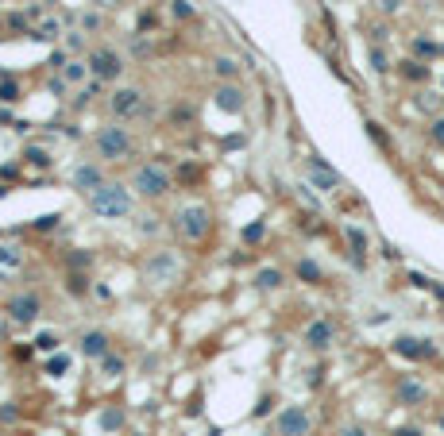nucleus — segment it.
<instances>
[{
    "mask_svg": "<svg viewBox=\"0 0 444 436\" xmlns=\"http://www.w3.org/2000/svg\"><path fill=\"white\" fill-rule=\"evenodd\" d=\"M89 209H93L101 220H124L128 212H131V186L104 182L101 189L89 193Z\"/></svg>",
    "mask_w": 444,
    "mask_h": 436,
    "instance_id": "f257e3e1",
    "label": "nucleus"
},
{
    "mask_svg": "<svg viewBox=\"0 0 444 436\" xmlns=\"http://www.w3.org/2000/svg\"><path fill=\"white\" fill-rule=\"evenodd\" d=\"M170 228H174L182 240H190V243H201L205 236H209V228H212V212H209V205H182V209L170 217Z\"/></svg>",
    "mask_w": 444,
    "mask_h": 436,
    "instance_id": "f03ea898",
    "label": "nucleus"
},
{
    "mask_svg": "<svg viewBox=\"0 0 444 436\" xmlns=\"http://www.w3.org/2000/svg\"><path fill=\"white\" fill-rule=\"evenodd\" d=\"M131 189H136L139 197H147V201H162V197L174 189V182H170V174H167L162 162H147V166H136Z\"/></svg>",
    "mask_w": 444,
    "mask_h": 436,
    "instance_id": "7ed1b4c3",
    "label": "nucleus"
},
{
    "mask_svg": "<svg viewBox=\"0 0 444 436\" xmlns=\"http://www.w3.org/2000/svg\"><path fill=\"white\" fill-rule=\"evenodd\" d=\"M93 147H97V159H101V162H124L136 143H131V131H128V128L104 124L101 131H97Z\"/></svg>",
    "mask_w": 444,
    "mask_h": 436,
    "instance_id": "20e7f679",
    "label": "nucleus"
},
{
    "mask_svg": "<svg viewBox=\"0 0 444 436\" xmlns=\"http://www.w3.org/2000/svg\"><path fill=\"white\" fill-rule=\"evenodd\" d=\"M178 270H182V262H178L174 251H155V255H147V262H143V278L151 286H170L178 278Z\"/></svg>",
    "mask_w": 444,
    "mask_h": 436,
    "instance_id": "39448f33",
    "label": "nucleus"
},
{
    "mask_svg": "<svg viewBox=\"0 0 444 436\" xmlns=\"http://www.w3.org/2000/svg\"><path fill=\"white\" fill-rule=\"evenodd\" d=\"M85 62H89V73H93L97 81H120V73H124V54H116L112 47L89 51Z\"/></svg>",
    "mask_w": 444,
    "mask_h": 436,
    "instance_id": "423d86ee",
    "label": "nucleus"
},
{
    "mask_svg": "<svg viewBox=\"0 0 444 436\" xmlns=\"http://www.w3.org/2000/svg\"><path fill=\"white\" fill-rule=\"evenodd\" d=\"M4 313H8L12 325H35L39 313H43V301H39L31 290H23V293H12V298H8Z\"/></svg>",
    "mask_w": 444,
    "mask_h": 436,
    "instance_id": "0eeeda50",
    "label": "nucleus"
},
{
    "mask_svg": "<svg viewBox=\"0 0 444 436\" xmlns=\"http://www.w3.org/2000/svg\"><path fill=\"white\" fill-rule=\"evenodd\" d=\"M275 432L278 436H309L313 432V417H309L306 406H286L275 421Z\"/></svg>",
    "mask_w": 444,
    "mask_h": 436,
    "instance_id": "6e6552de",
    "label": "nucleus"
},
{
    "mask_svg": "<svg viewBox=\"0 0 444 436\" xmlns=\"http://www.w3.org/2000/svg\"><path fill=\"white\" fill-rule=\"evenodd\" d=\"M306 178H309V186H313V189H320V193H336V189L344 186L340 174H336L320 155H309V159H306Z\"/></svg>",
    "mask_w": 444,
    "mask_h": 436,
    "instance_id": "1a4fd4ad",
    "label": "nucleus"
},
{
    "mask_svg": "<svg viewBox=\"0 0 444 436\" xmlns=\"http://www.w3.org/2000/svg\"><path fill=\"white\" fill-rule=\"evenodd\" d=\"M390 348H394V356L414 359V363H425V359H437V356H440L437 344H433V340H421V336H398Z\"/></svg>",
    "mask_w": 444,
    "mask_h": 436,
    "instance_id": "9d476101",
    "label": "nucleus"
},
{
    "mask_svg": "<svg viewBox=\"0 0 444 436\" xmlns=\"http://www.w3.org/2000/svg\"><path fill=\"white\" fill-rule=\"evenodd\" d=\"M394 401L406 406V409H421L425 401H429V386H425L421 378H414V375H402L398 382H394Z\"/></svg>",
    "mask_w": 444,
    "mask_h": 436,
    "instance_id": "9b49d317",
    "label": "nucleus"
},
{
    "mask_svg": "<svg viewBox=\"0 0 444 436\" xmlns=\"http://www.w3.org/2000/svg\"><path fill=\"white\" fill-rule=\"evenodd\" d=\"M109 112L116 120H124V116H136V112H143V89H136V85H120L116 93L109 97Z\"/></svg>",
    "mask_w": 444,
    "mask_h": 436,
    "instance_id": "f8f14e48",
    "label": "nucleus"
},
{
    "mask_svg": "<svg viewBox=\"0 0 444 436\" xmlns=\"http://www.w3.org/2000/svg\"><path fill=\"white\" fill-rule=\"evenodd\" d=\"M301 340H306V348H313V351H328V348L336 344V328H332V320H325V317L309 320L306 332H301Z\"/></svg>",
    "mask_w": 444,
    "mask_h": 436,
    "instance_id": "ddd939ff",
    "label": "nucleus"
},
{
    "mask_svg": "<svg viewBox=\"0 0 444 436\" xmlns=\"http://www.w3.org/2000/svg\"><path fill=\"white\" fill-rule=\"evenodd\" d=\"M344 240H348V255L356 267H367V251H371V236L359 224H344Z\"/></svg>",
    "mask_w": 444,
    "mask_h": 436,
    "instance_id": "4468645a",
    "label": "nucleus"
},
{
    "mask_svg": "<svg viewBox=\"0 0 444 436\" xmlns=\"http://www.w3.org/2000/svg\"><path fill=\"white\" fill-rule=\"evenodd\" d=\"M70 186L73 189H81V193H93V189H101L104 186V174H101V166H93V162H78L73 166V174H70Z\"/></svg>",
    "mask_w": 444,
    "mask_h": 436,
    "instance_id": "2eb2a0df",
    "label": "nucleus"
},
{
    "mask_svg": "<svg viewBox=\"0 0 444 436\" xmlns=\"http://www.w3.org/2000/svg\"><path fill=\"white\" fill-rule=\"evenodd\" d=\"M212 101H217V109H224V112H244L248 97H244V89L236 85V81H224V85H217Z\"/></svg>",
    "mask_w": 444,
    "mask_h": 436,
    "instance_id": "dca6fc26",
    "label": "nucleus"
},
{
    "mask_svg": "<svg viewBox=\"0 0 444 436\" xmlns=\"http://www.w3.org/2000/svg\"><path fill=\"white\" fill-rule=\"evenodd\" d=\"M78 348H81V356H85V359H104V356H109V332L89 328V332H81Z\"/></svg>",
    "mask_w": 444,
    "mask_h": 436,
    "instance_id": "f3484780",
    "label": "nucleus"
},
{
    "mask_svg": "<svg viewBox=\"0 0 444 436\" xmlns=\"http://www.w3.org/2000/svg\"><path fill=\"white\" fill-rule=\"evenodd\" d=\"M444 54V47L437 43V39H429V35H414L409 39V59H417V62H437Z\"/></svg>",
    "mask_w": 444,
    "mask_h": 436,
    "instance_id": "a211bd4d",
    "label": "nucleus"
},
{
    "mask_svg": "<svg viewBox=\"0 0 444 436\" xmlns=\"http://www.w3.org/2000/svg\"><path fill=\"white\" fill-rule=\"evenodd\" d=\"M398 78L409 81V85H429L433 66H429V62H417V59H402V62H398Z\"/></svg>",
    "mask_w": 444,
    "mask_h": 436,
    "instance_id": "6ab92c4d",
    "label": "nucleus"
},
{
    "mask_svg": "<svg viewBox=\"0 0 444 436\" xmlns=\"http://www.w3.org/2000/svg\"><path fill=\"white\" fill-rule=\"evenodd\" d=\"M20 162H23V166H31V170H51V166H54V155L47 151V147L31 143V147H23Z\"/></svg>",
    "mask_w": 444,
    "mask_h": 436,
    "instance_id": "aec40b11",
    "label": "nucleus"
},
{
    "mask_svg": "<svg viewBox=\"0 0 444 436\" xmlns=\"http://www.w3.org/2000/svg\"><path fill=\"white\" fill-rule=\"evenodd\" d=\"M294 274H298V282H306V286H320V282H325V270H320L317 259H298Z\"/></svg>",
    "mask_w": 444,
    "mask_h": 436,
    "instance_id": "412c9836",
    "label": "nucleus"
},
{
    "mask_svg": "<svg viewBox=\"0 0 444 436\" xmlns=\"http://www.w3.org/2000/svg\"><path fill=\"white\" fill-rule=\"evenodd\" d=\"M62 35H66V31H62V20H43L35 31H31V39H39V43H59Z\"/></svg>",
    "mask_w": 444,
    "mask_h": 436,
    "instance_id": "4be33fe9",
    "label": "nucleus"
},
{
    "mask_svg": "<svg viewBox=\"0 0 444 436\" xmlns=\"http://www.w3.org/2000/svg\"><path fill=\"white\" fill-rule=\"evenodd\" d=\"M282 282H286V278H282V270H278V267H263L259 274H255V286H259V290H278Z\"/></svg>",
    "mask_w": 444,
    "mask_h": 436,
    "instance_id": "5701e85b",
    "label": "nucleus"
},
{
    "mask_svg": "<svg viewBox=\"0 0 444 436\" xmlns=\"http://www.w3.org/2000/svg\"><path fill=\"white\" fill-rule=\"evenodd\" d=\"M89 73V62H81V59H70L66 62V70H62V78H66V85H81V78Z\"/></svg>",
    "mask_w": 444,
    "mask_h": 436,
    "instance_id": "b1692460",
    "label": "nucleus"
},
{
    "mask_svg": "<svg viewBox=\"0 0 444 436\" xmlns=\"http://www.w3.org/2000/svg\"><path fill=\"white\" fill-rule=\"evenodd\" d=\"M364 128H367V139H371V143L379 147V151H386V155H390V135L383 131V124H379V120H367Z\"/></svg>",
    "mask_w": 444,
    "mask_h": 436,
    "instance_id": "393cba45",
    "label": "nucleus"
},
{
    "mask_svg": "<svg viewBox=\"0 0 444 436\" xmlns=\"http://www.w3.org/2000/svg\"><path fill=\"white\" fill-rule=\"evenodd\" d=\"M425 139H429L437 151H444V112H437V116L429 120V128H425Z\"/></svg>",
    "mask_w": 444,
    "mask_h": 436,
    "instance_id": "a878e982",
    "label": "nucleus"
},
{
    "mask_svg": "<svg viewBox=\"0 0 444 436\" xmlns=\"http://www.w3.org/2000/svg\"><path fill=\"white\" fill-rule=\"evenodd\" d=\"M367 62H371L375 73H390V54H386V47H367Z\"/></svg>",
    "mask_w": 444,
    "mask_h": 436,
    "instance_id": "bb28decb",
    "label": "nucleus"
},
{
    "mask_svg": "<svg viewBox=\"0 0 444 436\" xmlns=\"http://www.w3.org/2000/svg\"><path fill=\"white\" fill-rule=\"evenodd\" d=\"M20 97H23L20 81H16V78H0V104H16Z\"/></svg>",
    "mask_w": 444,
    "mask_h": 436,
    "instance_id": "cd10ccee",
    "label": "nucleus"
},
{
    "mask_svg": "<svg viewBox=\"0 0 444 436\" xmlns=\"http://www.w3.org/2000/svg\"><path fill=\"white\" fill-rule=\"evenodd\" d=\"M212 70H217L224 81H232V78H240V70H244V66L236 62V59H217V62H212Z\"/></svg>",
    "mask_w": 444,
    "mask_h": 436,
    "instance_id": "c85d7f7f",
    "label": "nucleus"
},
{
    "mask_svg": "<svg viewBox=\"0 0 444 436\" xmlns=\"http://www.w3.org/2000/svg\"><path fill=\"white\" fill-rule=\"evenodd\" d=\"M43 371H47V375H54V378H59V375H66V371H70V356L54 351V356L47 359V367H43Z\"/></svg>",
    "mask_w": 444,
    "mask_h": 436,
    "instance_id": "c756f323",
    "label": "nucleus"
},
{
    "mask_svg": "<svg viewBox=\"0 0 444 436\" xmlns=\"http://www.w3.org/2000/svg\"><path fill=\"white\" fill-rule=\"evenodd\" d=\"M66 290L81 298V293H89V278L81 274V270H70V278H66Z\"/></svg>",
    "mask_w": 444,
    "mask_h": 436,
    "instance_id": "7c9ffc66",
    "label": "nucleus"
},
{
    "mask_svg": "<svg viewBox=\"0 0 444 436\" xmlns=\"http://www.w3.org/2000/svg\"><path fill=\"white\" fill-rule=\"evenodd\" d=\"M31 344H35L39 351H59V344H62V340H59V332H51V328H47V332H39Z\"/></svg>",
    "mask_w": 444,
    "mask_h": 436,
    "instance_id": "2f4dec72",
    "label": "nucleus"
},
{
    "mask_svg": "<svg viewBox=\"0 0 444 436\" xmlns=\"http://www.w3.org/2000/svg\"><path fill=\"white\" fill-rule=\"evenodd\" d=\"M101 371H104V375H112V378H120V375H124V359L109 351V356L101 359Z\"/></svg>",
    "mask_w": 444,
    "mask_h": 436,
    "instance_id": "473e14b6",
    "label": "nucleus"
},
{
    "mask_svg": "<svg viewBox=\"0 0 444 436\" xmlns=\"http://www.w3.org/2000/svg\"><path fill=\"white\" fill-rule=\"evenodd\" d=\"M97 93H101V81L93 78V81H89V85H81V89H78V101H73V104H89V101H93Z\"/></svg>",
    "mask_w": 444,
    "mask_h": 436,
    "instance_id": "72a5a7b5",
    "label": "nucleus"
},
{
    "mask_svg": "<svg viewBox=\"0 0 444 436\" xmlns=\"http://www.w3.org/2000/svg\"><path fill=\"white\" fill-rule=\"evenodd\" d=\"M170 12H174V20H193V4H190V0H170Z\"/></svg>",
    "mask_w": 444,
    "mask_h": 436,
    "instance_id": "f704fd0d",
    "label": "nucleus"
},
{
    "mask_svg": "<svg viewBox=\"0 0 444 436\" xmlns=\"http://www.w3.org/2000/svg\"><path fill=\"white\" fill-rule=\"evenodd\" d=\"M190 120H193V104H182V109L174 104L170 109V124H190Z\"/></svg>",
    "mask_w": 444,
    "mask_h": 436,
    "instance_id": "c9c22d12",
    "label": "nucleus"
},
{
    "mask_svg": "<svg viewBox=\"0 0 444 436\" xmlns=\"http://www.w3.org/2000/svg\"><path fill=\"white\" fill-rule=\"evenodd\" d=\"M263 232H267V224H263V220H255V224L244 228V243H259V240H263Z\"/></svg>",
    "mask_w": 444,
    "mask_h": 436,
    "instance_id": "e433bc0d",
    "label": "nucleus"
},
{
    "mask_svg": "<svg viewBox=\"0 0 444 436\" xmlns=\"http://www.w3.org/2000/svg\"><path fill=\"white\" fill-rule=\"evenodd\" d=\"M81 47H85V31H66V51L78 54Z\"/></svg>",
    "mask_w": 444,
    "mask_h": 436,
    "instance_id": "4c0bfd02",
    "label": "nucleus"
},
{
    "mask_svg": "<svg viewBox=\"0 0 444 436\" xmlns=\"http://www.w3.org/2000/svg\"><path fill=\"white\" fill-rule=\"evenodd\" d=\"M66 262H70V270H89V262H93V255H89V251H73V255H70V259H66Z\"/></svg>",
    "mask_w": 444,
    "mask_h": 436,
    "instance_id": "58836bf2",
    "label": "nucleus"
},
{
    "mask_svg": "<svg viewBox=\"0 0 444 436\" xmlns=\"http://www.w3.org/2000/svg\"><path fill=\"white\" fill-rule=\"evenodd\" d=\"M59 212H47V217H39L35 220V232H54V228H59Z\"/></svg>",
    "mask_w": 444,
    "mask_h": 436,
    "instance_id": "ea45409f",
    "label": "nucleus"
},
{
    "mask_svg": "<svg viewBox=\"0 0 444 436\" xmlns=\"http://www.w3.org/2000/svg\"><path fill=\"white\" fill-rule=\"evenodd\" d=\"M101 425H104V429H120V425H124V413H120V409H104Z\"/></svg>",
    "mask_w": 444,
    "mask_h": 436,
    "instance_id": "a19ab883",
    "label": "nucleus"
},
{
    "mask_svg": "<svg viewBox=\"0 0 444 436\" xmlns=\"http://www.w3.org/2000/svg\"><path fill=\"white\" fill-rule=\"evenodd\" d=\"M0 262H4V267H20V262H23V255L16 251V248H0Z\"/></svg>",
    "mask_w": 444,
    "mask_h": 436,
    "instance_id": "79ce46f5",
    "label": "nucleus"
},
{
    "mask_svg": "<svg viewBox=\"0 0 444 436\" xmlns=\"http://www.w3.org/2000/svg\"><path fill=\"white\" fill-rule=\"evenodd\" d=\"M375 8H379V16H398L402 0H375Z\"/></svg>",
    "mask_w": 444,
    "mask_h": 436,
    "instance_id": "37998d69",
    "label": "nucleus"
},
{
    "mask_svg": "<svg viewBox=\"0 0 444 436\" xmlns=\"http://www.w3.org/2000/svg\"><path fill=\"white\" fill-rule=\"evenodd\" d=\"M139 236H155V232H159V220H155V217H139Z\"/></svg>",
    "mask_w": 444,
    "mask_h": 436,
    "instance_id": "c03bdc74",
    "label": "nucleus"
},
{
    "mask_svg": "<svg viewBox=\"0 0 444 436\" xmlns=\"http://www.w3.org/2000/svg\"><path fill=\"white\" fill-rule=\"evenodd\" d=\"M101 16H97V12H89V16H81V31H101Z\"/></svg>",
    "mask_w": 444,
    "mask_h": 436,
    "instance_id": "a18cd8bd",
    "label": "nucleus"
},
{
    "mask_svg": "<svg viewBox=\"0 0 444 436\" xmlns=\"http://www.w3.org/2000/svg\"><path fill=\"white\" fill-rule=\"evenodd\" d=\"M417 101H421V109H429L433 116H437V109H440V97H437V93H421Z\"/></svg>",
    "mask_w": 444,
    "mask_h": 436,
    "instance_id": "49530a36",
    "label": "nucleus"
},
{
    "mask_svg": "<svg viewBox=\"0 0 444 436\" xmlns=\"http://www.w3.org/2000/svg\"><path fill=\"white\" fill-rule=\"evenodd\" d=\"M12 421H20V409H16V406H0V425H12Z\"/></svg>",
    "mask_w": 444,
    "mask_h": 436,
    "instance_id": "de8ad7c7",
    "label": "nucleus"
},
{
    "mask_svg": "<svg viewBox=\"0 0 444 436\" xmlns=\"http://www.w3.org/2000/svg\"><path fill=\"white\" fill-rule=\"evenodd\" d=\"M336 436H371L364 429V425H340V429H336Z\"/></svg>",
    "mask_w": 444,
    "mask_h": 436,
    "instance_id": "09e8293b",
    "label": "nucleus"
},
{
    "mask_svg": "<svg viewBox=\"0 0 444 436\" xmlns=\"http://www.w3.org/2000/svg\"><path fill=\"white\" fill-rule=\"evenodd\" d=\"M8 28H12V31H28V16L12 12V16H8Z\"/></svg>",
    "mask_w": 444,
    "mask_h": 436,
    "instance_id": "8fccbe9b",
    "label": "nucleus"
},
{
    "mask_svg": "<svg viewBox=\"0 0 444 436\" xmlns=\"http://www.w3.org/2000/svg\"><path fill=\"white\" fill-rule=\"evenodd\" d=\"M47 89H51L54 97H62V93H66V78H62V73H54V78L47 81Z\"/></svg>",
    "mask_w": 444,
    "mask_h": 436,
    "instance_id": "3c124183",
    "label": "nucleus"
},
{
    "mask_svg": "<svg viewBox=\"0 0 444 436\" xmlns=\"http://www.w3.org/2000/svg\"><path fill=\"white\" fill-rule=\"evenodd\" d=\"M390 436H425V432L417 429V425H402V429H394Z\"/></svg>",
    "mask_w": 444,
    "mask_h": 436,
    "instance_id": "603ef678",
    "label": "nucleus"
},
{
    "mask_svg": "<svg viewBox=\"0 0 444 436\" xmlns=\"http://www.w3.org/2000/svg\"><path fill=\"white\" fill-rule=\"evenodd\" d=\"M155 28V12H143L139 16V31H151Z\"/></svg>",
    "mask_w": 444,
    "mask_h": 436,
    "instance_id": "864d4df0",
    "label": "nucleus"
},
{
    "mask_svg": "<svg viewBox=\"0 0 444 436\" xmlns=\"http://www.w3.org/2000/svg\"><path fill=\"white\" fill-rule=\"evenodd\" d=\"M35 344H28V348H23V344H20V348H16V359H31V356H35Z\"/></svg>",
    "mask_w": 444,
    "mask_h": 436,
    "instance_id": "5fc2aeb1",
    "label": "nucleus"
},
{
    "mask_svg": "<svg viewBox=\"0 0 444 436\" xmlns=\"http://www.w3.org/2000/svg\"><path fill=\"white\" fill-rule=\"evenodd\" d=\"M270 409V398H259V406H255V417H263Z\"/></svg>",
    "mask_w": 444,
    "mask_h": 436,
    "instance_id": "6e6d98bb",
    "label": "nucleus"
},
{
    "mask_svg": "<svg viewBox=\"0 0 444 436\" xmlns=\"http://www.w3.org/2000/svg\"><path fill=\"white\" fill-rule=\"evenodd\" d=\"M93 4H97V8H120L124 0H93Z\"/></svg>",
    "mask_w": 444,
    "mask_h": 436,
    "instance_id": "4d7b16f0",
    "label": "nucleus"
},
{
    "mask_svg": "<svg viewBox=\"0 0 444 436\" xmlns=\"http://www.w3.org/2000/svg\"><path fill=\"white\" fill-rule=\"evenodd\" d=\"M0 340H4V320H0Z\"/></svg>",
    "mask_w": 444,
    "mask_h": 436,
    "instance_id": "13d9d810",
    "label": "nucleus"
},
{
    "mask_svg": "<svg viewBox=\"0 0 444 436\" xmlns=\"http://www.w3.org/2000/svg\"><path fill=\"white\" fill-rule=\"evenodd\" d=\"M136 436H143V432H136Z\"/></svg>",
    "mask_w": 444,
    "mask_h": 436,
    "instance_id": "bf43d9fd",
    "label": "nucleus"
}]
</instances>
